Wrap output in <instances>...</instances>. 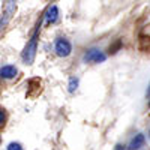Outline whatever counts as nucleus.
<instances>
[{
	"instance_id": "f257e3e1",
	"label": "nucleus",
	"mask_w": 150,
	"mask_h": 150,
	"mask_svg": "<svg viewBox=\"0 0 150 150\" xmlns=\"http://www.w3.org/2000/svg\"><path fill=\"white\" fill-rule=\"evenodd\" d=\"M35 56H36V33L33 35L30 42L26 45V48H24V51H23V60H24V63L32 65L33 60H35Z\"/></svg>"
},
{
	"instance_id": "f03ea898",
	"label": "nucleus",
	"mask_w": 150,
	"mask_h": 150,
	"mask_svg": "<svg viewBox=\"0 0 150 150\" xmlns=\"http://www.w3.org/2000/svg\"><path fill=\"white\" fill-rule=\"evenodd\" d=\"M107 56L98 48H90L87 50V53L84 54V62L86 63H101V62H105Z\"/></svg>"
},
{
	"instance_id": "7ed1b4c3",
	"label": "nucleus",
	"mask_w": 150,
	"mask_h": 150,
	"mask_svg": "<svg viewBox=\"0 0 150 150\" xmlns=\"http://www.w3.org/2000/svg\"><path fill=\"white\" fill-rule=\"evenodd\" d=\"M54 50H56V53L57 56L60 57H68L71 53H72V45L68 39H63V38H60V39L56 41L54 44Z\"/></svg>"
},
{
	"instance_id": "20e7f679",
	"label": "nucleus",
	"mask_w": 150,
	"mask_h": 150,
	"mask_svg": "<svg viewBox=\"0 0 150 150\" xmlns=\"http://www.w3.org/2000/svg\"><path fill=\"white\" fill-rule=\"evenodd\" d=\"M144 143H146V137H144V134H137L134 138L129 141L128 149H129V150H140V149L144 146Z\"/></svg>"
},
{
	"instance_id": "39448f33",
	"label": "nucleus",
	"mask_w": 150,
	"mask_h": 150,
	"mask_svg": "<svg viewBox=\"0 0 150 150\" xmlns=\"http://www.w3.org/2000/svg\"><path fill=\"white\" fill-rule=\"evenodd\" d=\"M17 68L12 66V65H6L0 68V77L5 78V80H11V78H15L17 77Z\"/></svg>"
},
{
	"instance_id": "423d86ee",
	"label": "nucleus",
	"mask_w": 150,
	"mask_h": 150,
	"mask_svg": "<svg viewBox=\"0 0 150 150\" xmlns=\"http://www.w3.org/2000/svg\"><path fill=\"white\" fill-rule=\"evenodd\" d=\"M45 18H47V23H48V24L56 23V21H57V18H59V8H57L56 5H53L51 8H50V9L47 11Z\"/></svg>"
},
{
	"instance_id": "0eeeda50",
	"label": "nucleus",
	"mask_w": 150,
	"mask_h": 150,
	"mask_svg": "<svg viewBox=\"0 0 150 150\" xmlns=\"http://www.w3.org/2000/svg\"><path fill=\"white\" fill-rule=\"evenodd\" d=\"M77 89H78V78H71V80H69V89H68V90H69L71 93H74Z\"/></svg>"
},
{
	"instance_id": "6e6552de",
	"label": "nucleus",
	"mask_w": 150,
	"mask_h": 150,
	"mask_svg": "<svg viewBox=\"0 0 150 150\" xmlns=\"http://www.w3.org/2000/svg\"><path fill=\"white\" fill-rule=\"evenodd\" d=\"M6 123V111L3 108H0V128H3Z\"/></svg>"
},
{
	"instance_id": "1a4fd4ad",
	"label": "nucleus",
	"mask_w": 150,
	"mask_h": 150,
	"mask_svg": "<svg viewBox=\"0 0 150 150\" xmlns=\"http://www.w3.org/2000/svg\"><path fill=\"white\" fill-rule=\"evenodd\" d=\"M8 150H23V147H21L20 143H11L8 146Z\"/></svg>"
},
{
	"instance_id": "9d476101",
	"label": "nucleus",
	"mask_w": 150,
	"mask_h": 150,
	"mask_svg": "<svg viewBox=\"0 0 150 150\" xmlns=\"http://www.w3.org/2000/svg\"><path fill=\"white\" fill-rule=\"evenodd\" d=\"M120 45H122V42H120V41H117V44H116V45L110 47V53H111V54H114V53L117 51V50L120 48Z\"/></svg>"
},
{
	"instance_id": "9b49d317",
	"label": "nucleus",
	"mask_w": 150,
	"mask_h": 150,
	"mask_svg": "<svg viewBox=\"0 0 150 150\" xmlns=\"http://www.w3.org/2000/svg\"><path fill=\"white\" fill-rule=\"evenodd\" d=\"M114 150H125V149H123V146H120V144H117Z\"/></svg>"
},
{
	"instance_id": "f8f14e48",
	"label": "nucleus",
	"mask_w": 150,
	"mask_h": 150,
	"mask_svg": "<svg viewBox=\"0 0 150 150\" xmlns=\"http://www.w3.org/2000/svg\"><path fill=\"white\" fill-rule=\"evenodd\" d=\"M0 141H2V138H0Z\"/></svg>"
}]
</instances>
